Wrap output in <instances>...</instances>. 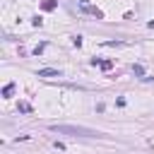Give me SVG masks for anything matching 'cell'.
<instances>
[{"label":"cell","instance_id":"1","mask_svg":"<svg viewBox=\"0 0 154 154\" xmlns=\"http://www.w3.org/2000/svg\"><path fill=\"white\" fill-rule=\"evenodd\" d=\"M51 132H58V135H75V137H103V132L99 130H91V128H84V125H48Z\"/></svg>","mask_w":154,"mask_h":154},{"label":"cell","instance_id":"2","mask_svg":"<svg viewBox=\"0 0 154 154\" xmlns=\"http://www.w3.org/2000/svg\"><path fill=\"white\" fill-rule=\"evenodd\" d=\"M79 10H82L84 14H91V17H96V19H103V12H101L96 5H89V2L82 0V2H79Z\"/></svg>","mask_w":154,"mask_h":154},{"label":"cell","instance_id":"3","mask_svg":"<svg viewBox=\"0 0 154 154\" xmlns=\"http://www.w3.org/2000/svg\"><path fill=\"white\" fill-rule=\"evenodd\" d=\"M36 75H38V77H60V70H53V67H41Z\"/></svg>","mask_w":154,"mask_h":154},{"label":"cell","instance_id":"4","mask_svg":"<svg viewBox=\"0 0 154 154\" xmlns=\"http://www.w3.org/2000/svg\"><path fill=\"white\" fill-rule=\"evenodd\" d=\"M41 7H43L46 12H51V10H55V0H43V2H41Z\"/></svg>","mask_w":154,"mask_h":154},{"label":"cell","instance_id":"5","mask_svg":"<svg viewBox=\"0 0 154 154\" xmlns=\"http://www.w3.org/2000/svg\"><path fill=\"white\" fill-rule=\"evenodd\" d=\"M96 63H99L103 70H111V67H113V63H111V60H96V58H94V65H96Z\"/></svg>","mask_w":154,"mask_h":154},{"label":"cell","instance_id":"6","mask_svg":"<svg viewBox=\"0 0 154 154\" xmlns=\"http://www.w3.org/2000/svg\"><path fill=\"white\" fill-rule=\"evenodd\" d=\"M132 72H135L137 77H142V79H144V67H142V65H132Z\"/></svg>","mask_w":154,"mask_h":154},{"label":"cell","instance_id":"7","mask_svg":"<svg viewBox=\"0 0 154 154\" xmlns=\"http://www.w3.org/2000/svg\"><path fill=\"white\" fill-rule=\"evenodd\" d=\"M14 91V84H5V89H2V96H10Z\"/></svg>","mask_w":154,"mask_h":154},{"label":"cell","instance_id":"8","mask_svg":"<svg viewBox=\"0 0 154 154\" xmlns=\"http://www.w3.org/2000/svg\"><path fill=\"white\" fill-rule=\"evenodd\" d=\"M149 29H154V19H152V22H149Z\"/></svg>","mask_w":154,"mask_h":154}]
</instances>
